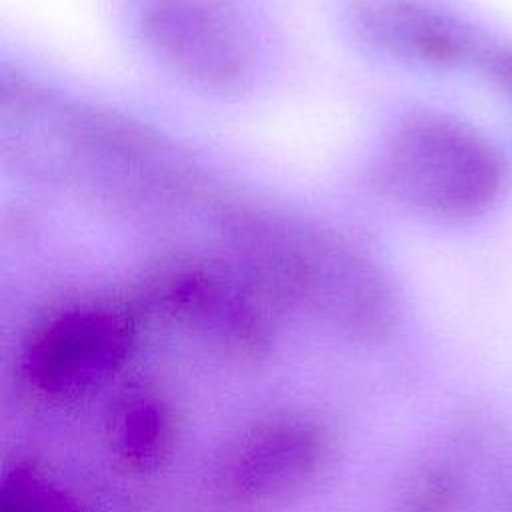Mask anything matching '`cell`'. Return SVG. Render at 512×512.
<instances>
[{
	"label": "cell",
	"mask_w": 512,
	"mask_h": 512,
	"mask_svg": "<svg viewBox=\"0 0 512 512\" xmlns=\"http://www.w3.org/2000/svg\"><path fill=\"white\" fill-rule=\"evenodd\" d=\"M0 158L32 186L132 224L172 222L212 194L164 130L20 68L0 72Z\"/></svg>",
	"instance_id": "obj_1"
},
{
	"label": "cell",
	"mask_w": 512,
	"mask_h": 512,
	"mask_svg": "<svg viewBox=\"0 0 512 512\" xmlns=\"http://www.w3.org/2000/svg\"><path fill=\"white\" fill-rule=\"evenodd\" d=\"M218 248L276 306L336 328L374 334L396 312V288L378 252L350 228L290 206L240 202L216 216Z\"/></svg>",
	"instance_id": "obj_2"
},
{
	"label": "cell",
	"mask_w": 512,
	"mask_h": 512,
	"mask_svg": "<svg viewBox=\"0 0 512 512\" xmlns=\"http://www.w3.org/2000/svg\"><path fill=\"white\" fill-rule=\"evenodd\" d=\"M362 184L404 214L462 222L496 202L504 186V162L470 124L438 112H412L374 146Z\"/></svg>",
	"instance_id": "obj_3"
},
{
	"label": "cell",
	"mask_w": 512,
	"mask_h": 512,
	"mask_svg": "<svg viewBox=\"0 0 512 512\" xmlns=\"http://www.w3.org/2000/svg\"><path fill=\"white\" fill-rule=\"evenodd\" d=\"M130 26L150 58L190 90L230 98L254 84L256 38L232 0H132Z\"/></svg>",
	"instance_id": "obj_4"
},
{
	"label": "cell",
	"mask_w": 512,
	"mask_h": 512,
	"mask_svg": "<svg viewBox=\"0 0 512 512\" xmlns=\"http://www.w3.org/2000/svg\"><path fill=\"white\" fill-rule=\"evenodd\" d=\"M344 20L372 52L406 66L450 70L484 50L456 16L428 0H348Z\"/></svg>",
	"instance_id": "obj_5"
},
{
	"label": "cell",
	"mask_w": 512,
	"mask_h": 512,
	"mask_svg": "<svg viewBox=\"0 0 512 512\" xmlns=\"http://www.w3.org/2000/svg\"><path fill=\"white\" fill-rule=\"evenodd\" d=\"M480 60L488 66V70L494 74V76H500V80L510 86L512 90V54L508 52H498L496 50H482L480 54Z\"/></svg>",
	"instance_id": "obj_6"
}]
</instances>
